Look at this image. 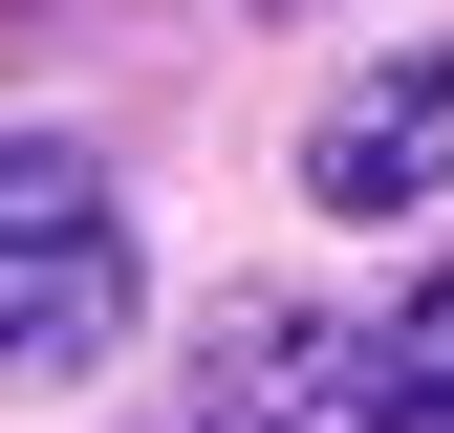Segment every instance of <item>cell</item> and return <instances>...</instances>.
<instances>
[{
    "label": "cell",
    "instance_id": "1",
    "mask_svg": "<svg viewBox=\"0 0 454 433\" xmlns=\"http://www.w3.org/2000/svg\"><path fill=\"white\" fill-rule=\"evenodd\" d=\"M108 347H130V216L87 152L0 130V390H87Z\"/></svg>",
    "mask_w": 454,
    "mask_h": 433
},
{
    "label": "cell",
    "instance_id": "2",
    "mask_svg": "<svg viewBox=\"0 0 454 433\" xmlns=\"http://www.w3.org/2000/svg\"><path fill=\"white\" fill-rule=\"evenodd\" d=\"M152 433H389V412H368V325L239 282V303L195 325V368H174V412H152Z\"/></svg>",
    "mask_w": 454,
    "mask_h": 433
},
{
    "label": "cell",
    "instance_id": "3",
    "mask_svg": "<svg viewBox=\"0 0 454 433\" xmlns=\"http://www.w3.org/2000/svg\"><path fill=\"white\" fill-rule=\"evenodd\" d=\"M433 174H454V43H433V66H368V87L303 130V195H325V216H411Z\"/></svg>",
    "mask_w": 454,
    "mask_h": 433
},
{
    "label": "cell",
    "instance_id": "4",
    "mask_svg": "<svg viewBox=\"0 0 454 433\" xmlns=\"http://www.w3.org/2000/svg\"><path fill=\"white\" fill-rule=\"evenodd\" d=\"M368 412L389 433H454V282H411V303L368 325Z\"/></svg>",
    "mask_w": 454,
    "mask_h": 433
}]
</instances>
